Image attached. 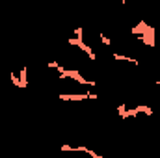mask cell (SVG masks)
<instances>
[{
	"instance_id": "obj_4",
	"label": "cell",
	"mask_w": 160,
	"mask_h": 158,
	"mask_svg": "<svg viewBox=\"0 0 160 158\" xmlns=\"http://www.w3.org/2000/svg\"><path fill=\"white\" fill-rule=\"evenodd\" d=\"M99 39H101V43H102V45H106V47H108V45L112 43V41L108 39V37H106L104 34H99Z\"/></svg>"
},
{
	"instance_id": "obj_5",
	"label": "cell",
	"mask_w": 160,
	"mask_h": 158,
	"mask_svg": "<svg viewBox=\"0 0 160 158\" xmlns=\"http://www.w3.org/2000/svg\"><path fill=\"white\" fill-rule=\"evenodd\" d=\"M121 2H123V4H127V2H128V0H121Z\"/></svg>"
},
{
	"instance_id": "obj_2",
	"label": "cell",
	"mask_w": 160,
	"mask_h": 158,
	"mask_svg": "<svg viewBox=\"0 0 160 158\" xmlns=\"http://www.w3.org/2000/svg\"><path fill=\"white\" fill-rule=\"evenodd\" d=\"M21 87H22V89H24V87H26V86H28V80H26V67H22V69H21Z\"/></svg>"
},
{
	"instance_id": "obj_3",
	"label": "cell",
	"mask_w": 160,
	"mask_h": 158,
	"mask_svg": "<svg viewBox=\"0 0 160 158\" xmlns=\"http://www.w3.org/2000/svg\"><path fill=\"white\" fill-rule=\"evenodd\" d=\"M9 77H11V82H13V86L21 87V80H19V77L15 75V71H11V73H9Z\"/></svg>"
},
{
	"instance_id": "obj_1",
	"label": "cell",
	"mask_w": 160,
	"mask_h": 158,
	"mask_svg": "<svg viewBox=\"0 0 160 158\" xmlns=\"http://www.w3.org/2000/svg\"><path fill=\"white\" fill-rule=\"evenodd\" d=\"M62 101H86V99H97V93H62Z\"/></svg>"
}]
</instances>
